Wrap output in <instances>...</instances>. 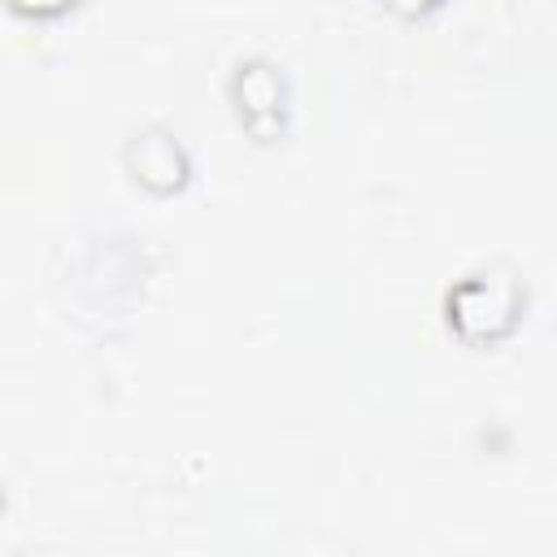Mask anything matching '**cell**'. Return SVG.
Returning a JSON list of instances; mask_svg holds the SVG:
<instances>
[{
	"label": "cell",
	"mask_w": 557,
	"mask_h": 557,
	"mask_svg": "<svg viewBox=\"0 0 557 557\" xmlns=\"http://www.w3.org/2000/svg\"><path fill=\"white\" fill-rule=\"evenodd\" d=\"M400 4H409V9H435L440 0H400Z\"/></svg>",
	"instance_id": "6da1fadb"
}]
</instances>
